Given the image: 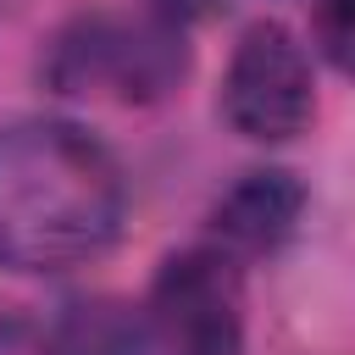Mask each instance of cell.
Wrapping results in <instances>:
<instances>
[{
  "label": "cell",
  "mask_w": 355,
  "mask_h": 355,
  "mask_svg": "<svg viewBox=\"0 0 355 355\" xmlns=\"http://www.w3.org/2000/svg\"><path fill=\"white\" fill-rule=\"evenodd\" d=\"M128 183L116 155L78 122L28 116L0 128V266L67 272L116 244Z\"/></svg>",
  "instance_id": "cell-1"
},
{
  "label": "cell",
  "mask_w": 355,
  "mask_h": 355,
  "mask_svg": "<svg viewBox=\"0 0 355 355\" xmlns=\"http://www.w3.org/2000/svg\"><path fill=\"white\" fill-rule=\"evenodd\" d=\"M189 72V50L172 17L144 11H94L78 17L55 50H50V83L61 94H94V100H161Z\"/></svg>",
  "instance_id": "cell-2"
},
{
  "label": "cell",
  "mask_w": 355,
  "mask_h": 355,
  "mask_svg": "<svg viewBox=\"0 0 355 355\" xmlns=\"http://www.w3.org/2000/svg\"><path fill=\"white\" fill-rule=\"evenodd\" d=\"M150 338L161 355H244V283L227 250H183L161 261Z\"/></svg>",
  "instance_id": "cell-3"
},
{
  "label": "cell",
  "mask_w": 355,
  "mask_h": 355,
  "mask_svg": "<svg viewBox=\"0 0 355 355\" xmlns=\"http://www.w3.org/2000/svg\"><path fill=\"white\" fill-rule=\"evenodd\" d=\"M222 116L255 144H283L316 116L311 55L283 22H255L222 78Z\"/></svg>",
  "instance_id": "cell-4"
},
{
  "label": "cell",
  "mask_w": 355,
  "mask_h": 355,
  "mask_svg": "<svg viewBox=\"0 0 355 355\" xmlns=\"http://www.w3.org/2000/svg\"><path fill=\"white\" fill-rule=\"evenodd\" d=\"M300 211H305V189L294 183V172L272 166V172H244L211 211V227L227 255H266L294 233Z\"/></svg>",
  "instance_id": "cell-5"
},
{
  "label": "cell",
  "mask_w": 355,
  "mask_h": 355,
  "mask_svg": "<svg viewBox=\"0 0 355 355\" xmlns=\"http://www.w3.org/2000/svg\"><path fill=\"white\" fill-rule=\"evenodd\" d=\"M144 322L122 300H72L44 327V355H139Z\"/></svg>",
  "instance_id": "cell-6"
},
{
  "label": "cell",
  "mask_w": 355,
  "mask_h": 355,
  "mask_svg": "<svg viewBox=\"0 0 355 355\" xmlns=\"http://www.w3.org/2000/svg\"><path fill=\"white\" fill-rule=\"evenodd\" d=\"M316 39L338 72L355 78V0H322L316 11Z\"/></svg>",
  "instance_id": "cell-7"
},
{
  "label": "cell",
  "mask_w": 355,
  "mask_h": 355,
  "mask_svg": "<svg viewBox=\"0 0 355 355\" xmlns=\"http://www.w3.org/2000/svg\"><path fill=\"white\" fill-rule=\"evenodd\" d=\"M155 6H161V17L178 22V17H200V11H211L216 0H155Z\"/></svg>",
  "instance_id": "cell-8"
}]
</instances>
